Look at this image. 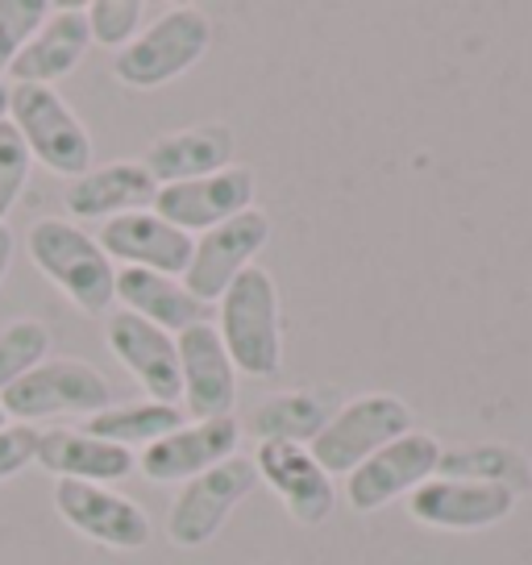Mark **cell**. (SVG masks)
I'll use <instances>...</instances> for the list:
<instances>
[{"label":"cell","instance_id":"obj_1","mask_svg":"<svg viewBox=\"0 0 532 565\" xmlns=\"http://www.w3.org/2000/svg\"><path fill=\"white\" fill-rule=\"evenodd\" d=\"M213 329L237 374L275 379L284 366V303L270 270L249 266L242 279L213 303Z\"/></svg>","mask_w":532,"mask_h":565},{"label":"cell","instance_id":"obj_2","mask_svg":"<svg viewBox=\"0 0 532 565\" xmlns=\"http://www.w3.org/2000/svg\"><path fill=\"white\" fill-rule=\"evenodd\" d=\"M25 254L42 270V279H51L79 312L108 317V308L117 303V266L100 249V242L75 221L58 216L34 221L25 233Z\"/></svg>","mask_w":532,"mask_h":565},{"label":"cell","instance_id":"obj_3","mask_svg":"<svg viewBox=\"0 0 532 565\" xmlns=\"http://www.w3.org/2000/svg\"><path fill=\"white\" fill-rule=\"evenodd\" d=\"M209 46H213L209 13L195 4H175V9L159 13L150 25H142V34L125 51H117L113 75L134 92H159L167 84H175L179 75H188L209 54Z\"/></svg>","mask_w":532,"mask_h":565},{"label":"cell","instance_id":"obj_4","mask_svg":"<svg viewBox=\"0 0 532 565\" xmlns=\"http://www.w3.org/2000/svg\"><path fill=\"white\" fill-rule=\"evenodd\" d=\"M9 125L21 134L30 159L42 162L51 175H63L67 183L92 171V134L75 117V108L58 96V88L38 84H13L9 96Z\"/></svg>","mask_w":532,"mask_h":565},{"label":"cell","instance_id":"obj_5","mask_svg":"<svg viewBox=\"0 0 532 565\" xmlns=\"http://www.w3.org/2000/svg\"><path fill=\"white\" fill-rule=\"evenodd\" d=\"M0 404L9 412V420L38 428V420H58V416L92 420L96 412L117 404V395H113V383L92 362L46 358L38 371L18 379L9 391H0Z\"/></svg>","mask_w":532,"mask_h":565},{"label":"cell","instance_id":"obj_6","mask_svg":"<svg viewBox=\"0 0 532 565\" xmlns=\"http://www.w3.org/2000/svg\"><path fill=\"white\" fill-rule=\"evenodd\" d=\"M412 428H416V412L408 407V399H400L391 391H371V395L345 399L308 449L324 466V475H350L371 454H379L383 445Z\"/></svg>","mask_w":532,"mask_h":565},{"label":"cell","instance_id":"obj_7","mask_svg":"<svg viewBox=\"0 0 532 565\" xmlns=\"http://www.w3.org/2000/svg\"><path fill=\"white\" fill-rule=\"evenodd\" d=\"M254 487H258V470L246 454H233L230 461L183 482L167 508V541L175 548H204L230 524V515L246 503Z\"/></svg>","mask_w":532,"mask_h":565},{"label":"cell","instance_id":"obj_8","mask_svg":"<svg viewBox=\"0 0 532 565\" xmlns=\"http://www.w3.org/2000/svg\"><path fill=\"white\" fill-rule=\"evenodd\" d=\"M445 445L425 433L412 428L404 437H395L391 445H383L379 454L362 461L358 470L345 475V503L354 512L371 515L383 512L395 499H408L416 487H425L428 478H437V461H441Z\"/></svg>","mask_w":532,"mask_h":565},{"label":"cell","instance_id":"obj_9","mask_svg":"<svg viewBox=\"0 0 532 565\" xmlns=\"http://www.w3.org/2000/svg\"><path fill=\"white\" fill-rule=\"evenodd\" d=\"M51 503L58 520L79 532L92 545H105L113 553H138L150 545V515L129 494L108 491L100 482H54Z\"/></svg>","mask_w":532,"mask_h":565},{"label":"cell","instance_id":"obj_10","mask_svg":"<svg viewBox=\"0 0 532 565\" xmlns=\"http://www.w3.org/2000/svg\"><path fill=\"white\" fill-rule=\"evenodd\" d=\"M266 242H270V216L263 209L237 212L233 221L195 237L192 263L183 270V287L195 300L216 303L249 266H258Z\"/></svg>","mask_w":532,"mask_h":565},{"label":"cell","instance_id":"obj_11","mask_svg":"<svg viewBox=\"0 0 532 565\" xmlns=\"http://www.w3.org/2000/svg\"><path fill=\"white\" fill-rule=\"evenodd\" d=\"M254 470L300 529H320L338 508L333 475H324V466L312 458L308 445L263 441L254 449Z\"/></svg>","mask_w":532,"mask_h":565},{"label":"cell","instance_id":"obj_12","mask_svg":"<svg viewBox=\"0 0 532 565\" xmlns=\"http://www.w3.org/2000/svg\"><path fill=\"white\" fill-rule=\"evenodd\" d=\"M515 512L512 487L496 482H461V478H428L408 494V515L437 532H482L503 524Z\"/></svg>","mask_w":532,"mask_h":565},{"label":"cell","instance_id":"obj_13","mask_svg":"<svg viewBox=\"0 0 532 565\" xmlns=\"http://www.w3.org/2000/svg\"><path fill=\"white\" fill-rule=\"evenodd\" d=\"M150 209L159 212L162 221H171L175 230L200 233L216 230L233 221L237 212L254 209V171L249 167H225L216 175L204 179H188V183H171V188H159L155 192V204Z\"/></svg>","mask_w":532,"mask_h":565},{"label":"cell","instance_id":"obj_14","mask_svg":"<svg viewBox=\"0 0 532 565\" xmlns=\"http://www.w3.org/2000/svg\"><path fill=\"white\" fill-rule=\"evenodd\" d=\"M179 350V404L192 420H216V416H233L237 407V366L225 353L221 337H216L213 320L195 324L188 333L175 337Z\"/></svg>","mask_w":532,"mask_h":565},{"label":"cell","instance_id":"obj_15","mask_svg":"<svg viewBox=\"0 0 532 565\" xmlns=\"http://www.w3.org/2000/svg\"><path fill=\"white\" fill-rule=\"evenodd\" d=\"M105 345L108 353L121 362L125 371L138 379V387L146 391V399L155 404L179 407V350L175 337L138 320L134 312H108L105 317Z\"/></svg>","mask_w":532,"mask_h":565},{"label":"cell","instance_id":"obj_16","mask_svg":"<svg viewBox=\"0 0 532 565\" xmlns=\"http://www.w3.org/2000/svg\"><path fill=\"white\" fill-rule=\"evenodd\" d=\"M237 445H242V424L233 416L179 424L162 441L146 445L138 454V470L155 482H192L204 470L230 461L237 454Z\"/></svg>","mask_w":532,"mask_h":565},{"label":"cell","instance_id":"obj_17","mask_svg":"<svg viewBox=\"0 0 532 565\" xmlns=\"http://www.w3.org/2000/svg\"><path fill=\"white\" fill-rule=\"evenodd\" d=\"M100 249L108 258H117L121 266H138V270H159V275H175L183 279V270L192 263V233L175 230L171 221H162L155 209H138L113 216L100 225Z\"/></svg>","mask_w":532,"mask_h":565},{"label":"cell","instance_id":"obj_18","mask_svg":"<svg viewBox=\"0 0 532 565\" xmlns=\"http://www.w3.org/2000/svg\"><path fill=\"white\" fill-rule=\"evenodd\" d=\"M233 150H237V138L230 125H188V129H171L150 141L142 167L159 188H171V183L204 179L233 167Z\"/></svg>","mask_w":532,"mask_h":565},{"label":"cell","instance_id":"obj_19","mask_svg":"<svg viewBox=\"0 0 532 565\" xmlns=\"http://www.w3.org/2000/svg\"><path fill=\"white\" fill-rule=\"evenodd\" d=\"M46 475L58 482H121L138 470V454H129L121 445L92 437L88 428H42L38 437V461Z\"/></svg>","mask_w":532,"mask_h":565},{"label":"cell","instance_id":"obj_20","mask_svg":"<svg viewBox=\"0 0 532 565\" xmlns=\"http://www.w3.org/2000/svg\"><path fill=\"white\" fill-rule=\"evenodd\" d=\"M117 303H121V312H134L138 320L171 337L213 320V303L195 300L183 287V279L159 275V270H138V266L117 270Z\"/></svg>","mask_w":532,"mask_h":565},{"label":"cell","instance_id":"obj_21","mask_svg":"<svg viewBox=\"0 0 532 565\" xmlns=\"http://www.w3.org/2000/svg\"><path fill=\"white\" fill-rule=\"evenodd\" d=\"M155 192H159V183L150 179L142 162H108V167H92L67 183L63 209H67V221H100L105 225L113 216L150 209Z\"/></svg>","mask_w":532,"mask_h":565},{"label":"cell","instance_id":"obj_22","mask_svg":"<svg viewBox=\"0 0 532 565\" xmlns=\"http://www.w3.org/2000/svg\"><path fill=\"white\" fill-rule=\"evenodd\" d=\"M92 51L88 18L84 9H54L51 18L38 25V34L25 42L18 63L9 67L13 84H38V88H54L58 79H67L84 54Z\"/></svg>","mask_w":532,"mask_h":565},{"label":"cell","instance_id":"obj_23","mask_svg":"<svg viewBox=\"0 0 532 565\" xmlns=\"http://www.w3.org/2000/svg\"><path fill=\"white\" fill-rule=\"evenodd\" d=\"M341 407L333 387H296V391H275L249 416V433L254 441H287V445H312L320 428L333 420Z\"/></svg>","mask_w":532,"mask_h":565},{"label":"cell","instance_id":"obj_24","mask_svg":"<svg viewBox=\"0 0 532 565\" xmlns=\"http://www.w3.org/2000/svg\"><path fill=\"white\" fill-rule=\"evenodd\" d=\"M183 424V407L171 404H155V399H138V404H113L105 412H96L92 420H84L92 437H105V441L121 445V449H138L142 454L146 445L162 441L167 433H175Z\"/></svg>","mask_w":532,"mask_h":565},{"label":"cell","instance_id":"obj_25","mask_svg":"<svg viewBox=\"0 0 532 565\" xmlns=\"http://www.w3.org/2000/svg\"><path fill=\"white\" fill-rule=\"evenodd\" d=\"M532 470L512 445L503 441H475L441 449L437 461V478H461V482H496V487H524Z\"/></svg>","mask_w":532,"mask_h":565},{"label":"cell","instance_id":"obj_26","mask_svg":"<svg viewBox=\"0 0 532 565\" xmlns=\"http://www.w3.org/2000/svg\"><path fill=\"white\" fill-rule=\"evenodd\" d=\"M54 350L51 329L34 317H18L0 329V391H9L18 379L38 371Z\"/></svg>","mask_w":532,"mask_h":565},{"label":"cell","instance_id":"obj_27","mask_svg":"<svg viewBox=\"0 0 532 565\" xmlns=\"http://www.w3.org/2000/svg\"><path fill=\"white\" fill-rule=\"evenodd\" d=\"M88 18V34L96 46L105 51H125L146 25V4L142 0H92L84 4Z\"/></svg>","mask_w":532,"mask_h":565},{"label":"cell","instance_id":"obj_28","mask_svg":"<svg viewBox=\"0 0 532 565\" xmlns=\"http://www.w3.org/2000/svg\"><path fill=\"white\" fill-rule=\"evenodd\" d=\"M54 4L46 0H0V75L18 63L25 42L38 34V25L51 18Z\"/></svg>","mask_w":532,"mask_h":565},{"label":"cell","instance_id":"obj_29","mask_svg":"<svg viewBox=\"0 0 532 565\" xmlns=\"http://www.w3.org/2000/svg\"><path fill=\"white\" fill-rule=\"evenodd\" d=\"M30 150H25V141L13 125L4 121L0 125V225H4V216L18 209L21 192H25V183H30Z\"/></svg>","mask_w":532,"mask_h":565},{"label":"cell","instance_id":"obj_30","mask_svg":"<svg viewBox=\"0 0 532 565\" xmlns=\"http://www.w3.org/2000/svg\"><path fill=\"white\" fill-rule=\"evenodd\" d=\"M38 437H42V428H34V424L9 420L4 428H0V482L25 475V470L34 466Z\"/></svg>","mask_w":532,"mask_h":565},{"label":"cell","instance_id":"obj_31","mask_svg":"<svg viewBox=\"0 0 532 565\" xmlns=\"http://www.w3.org/2000/svg\"><path fill=\"white\" fill-rule=\"evenodd\" d=\"M13 249H18L13 233H9V225H0V287H4V275H9V266H13Z\"/></svg>","mask_w":532,"mask_h":565},{"label":"cell","instance_id":"obj_32","mask_svg":"<svg viewBox=\"0 0 532 565\" xmlns=\"http://www.w3.org/2000/svg\"><path fill=\"white\" fill-rule=\"evenodd\" d=\"M9 96H13V84H4V79H0V125L9 121Z\"/></svg>","mask_w":532,"mask_h":565},{"label":"cell","instance_id":"obj_33","mask_svg":"<svg viewBox=\"0 0 532 565\" xmlns=\"http://www.w3.org/2000/svg\"><path fill=\"white\" fill-rule=\"evenodd\" d=\"M4 424H9V412H4V404H0V428H4Z\"/></svg>","mask_w":532,"mask_h":565},{"label":"cell","instance_id":"obj_34","mask_svg":"<svg viewBox=\"0 0 532 565\" xmlns=\"http://www.w3.org/2000/svg\"><path fill=\"white\" fill-rule=\"evenodd\" d=\"M529 470H532V466H529Z\"/></svg>","mask_w":532,"mask_h":565}]
</instances>
